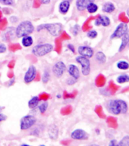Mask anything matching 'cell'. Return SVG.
I'll return each mask as SVG.
<instances>
[{
	"label": "cell",
	"instance_id": "cell-16",
	"mask_svg": "<svg viewBox=\"0 0 129 146\" xmlns=\"http://www.w3.org/2000/svg\"><path fill=\"white\" fill-rule=\"evenodd\" d=\"M94 2L95 0H76L75 5H76L77 9L79 11H83L85 10L88 5Z\"/></svg>",
	"mask_w": 129,
	"mask_h": 146
},
{
	"label": "cell",
	"instance_id": "cell-13",
	"mask_svg": "<svg viewBox=\"0 0 129 146\" xmlns=\"http://www.w3.org/2000/svg\"><path fill=\"white\" fill-rule=\"evenodd\" d=\"M59 127L55 124H50L47 129V133L49 139L52 140H56L59 137Z\"/></svg>",
	"mask_w": 129,
	"mask_h": 146
},
{
	"label": "cell",
	"instance_id": "cell-35",
	"mask_svg": "<svg viewBox=\"0 0 129 146\" xmlns=\"http://www.w3.org/2000/svg\"><path fill=\"white\" fill-rule=\"evenodd\" d=\"M67 48H68L72 53H74V54L75 53V48H74V46H73L72 44H68V45H67Z\"/></svg>",
	"mask_w": 129,
	"mask_h": 146
},
{
	"label": "cell",
	"instance_id": "cell-14",
	"mask_svg": "<svg viewBox=\"0 0 129 146\" xmlns=\"http://www.w3.org/2000/svg\"><path fill=\"white\" fill-rule=\"evenodd\" d=\"M68 73L70 75V76L76 79V80H78L79 77H80V70H79V68L75 64H71L68 65Z\"/></svg>",
	"mask_w": 129,
	"mask_h": 146
},
{
	"label": "cell",
	"instance_id": "cell-48",
	"mask_svg": "<svg viewBox=\"0 0 129 146\" xmlns=\"http://www.w3.org/2000/svg\"><path fill=\"white\" fill-rule=\"evenodd\" d=\"M128 46H129V43H128Z\"/></svg>",
	"mask_w": 129,
	"mask_h": 146
},
{
	"label": "cell",
	"instance_id": "cell-25",
	"mask_svg": "<svg viewBox=\"0 0 129 146\" xmlns=\"http://www.w3.org/2000/svg\"><path fill=\"white\" fill-rule=\"evenodd\" d=\"M116 66H117V68H118L119 70H128V69L129 68V64L128 62H127L126 61H118L117 64H116Z\"/></svg>",
	"mask_w": 129,
	"mask_h": 146
},
{
	"label": "cell",
	"instance_id": "cell-4",
	"mask_svg": "<svg viewBox=\"0 0 129 146\" xmlns=\"http://www.w3.org/2000/svg\"><path fill=\"white\" fill-rule=\"evenodd\" d=\"M53 44L46 42V43H39L34 46L32 48L31 52L33 55L37 57H43L53 50Z\"/></svg>",
	"mask_w": 129,
	"mask_h": 146
},
{
	"label": "cell",
	"instance_id": "cell-43",
	"mask_svg": "<svg viewBox=\"0 0 129 146\" xmlns=\"http://www.w3.org/2000/svg\"><path fill=\"white\" fill-rule=\"evenodd\" d=\"M20 146H31V145H27V144H23V145H20Z\"/></svg>",
	"mask_w": 129,
	"mask_h": 146
},
{
	"label": "cell",
	"instance_id": "cell-26",
	"mask_svg": "<svg viewBox=\"0 0 129 146\" xmlns=\"http://www.w3.org/2000/svg\"><path fill=\"white\" fill-rule=\"evenodd\" d=\"M49 79H50V72L47 69H45L43 74V76H42V82L44 84H46L49 81Z\"/></svg>",
	"mask_w": 129,
	"mask_h": 146
},
{
	"label": "cell",
	"instance_id": "cell-47",
	"mask_svg": "<svg viewBox=\"0 0 129 146\" xmlns=\"http://www.w3.org/2000/svg\"><path fill=\"white\" fill-rule=\"evenodd\" d=\"M29 1H32V0H29Z\"/></svg>",
	"mask_w": 129,
	"mask_h": 146
},
{
	"label": "cell",
	"instance_id": "cell-33",
	"mask_svg": "<svg viewBox=\"0 0 129 146\" xmlns=\"http://www.w3.org/2000/svg\"><path fill=\"white\" fill-rule=\"evenodd\" d=\"M7 51L6 46L3 43H0V54L5 53Z\"/></svg>",
	"mask_w": 129,
	"mask_h": 146
},
{
	"label": "cell",
	"instance_id": "cell-18",
	"mask_svg": "<svg viewBox=\"0 0 129 146\" xmlns=\"http://www.w3.org/2000/svg\"><path fill=\"white\" fill-rule=\"evenodd\" d=\"M115 10H116V6H115V5L111 2H105V3L103 5V7H102V11H103L104 13L111 14Z\"/></svg>",
	"mask_w": 129,
	"mask_h": 146
},
{
	"label": "cell",
	"instance_id": "cell-32",
	"mask_svg": "<svg viewBox=\"0 0 129 146\" xmlns=\"http://www.w3.org/2000/svg\"><path fill=\"white\" fill-rule=\"evenodd\" d=\"M79 31H80V26L76 24V25H74V27H73V31H72V34L75 36L78 34Z\"/></svg>",
	"mask_w": 129,
	"mask_h": 146
},
{
	"label": "cell",
	"instance_id": "cell-46",
	"mask_svg": "<svg viewBox=\"0 0 129 146\" xmlns=\"http://www.w3.org/2000/svg\"><path fill=\"white\" fill-rule=\"evenodd\" d=\"M39 146H46V145H39Z\"/></svg>",
	"mask_w": 129,
	"mask_h": 146
},
{
	"label": "cell",
	"instance_id": "cell-22",
	"mask_svg": "<svg viewBox=\"0 0 129 146\" xmlns=\"http://www.w3.org/2000/svg\"><path fill=\"white\" fill-rule=\"evenodd\" d=\"M99 7L98 5L95 3V2H91L90 4L88 5L86 9H87V11H88V13L90 14H94L96 13V11H98Z\"/></svg>",
	"mask_w": 129,
	"mask_h": 146
},
{
	"label": "cell",
	"instance_id": "cell-49",
	"mask_svg": "<svg viewBox=\"0 0 129 146\" xmlns=\"http://www.w3.org/2000/svg\"><path fill=\"white\" fill-rule=\"evenodd\" d=\"M0 9H1V8H0Z\"/></svg>",
	"mask_w": 129,
	"mask_h": 146
},
{
	"label": "cell",
	"instance_id": "cell-28",
	"mask_svg": "<svg viewBox=\"0 0 129 146\" xmlns=\"http://www.w3.org/2000/svg\"><path fill=\"white\" fill-rule=\"evenodd\" d=\"M97 36H98V33H97L96 31H94V30L88 31V33H87V36L90 39H95Z\"/></svg>",
	"mask_w": 129,
	"mask_h": 146
},
{
	"label": "cell",
	"instance_id": "cell-44",
	"mask_svg": "<svg viewBox=\"0 0 129 146\" xmlns=\"http://www.w3.org/2000/svg\"><path fill=\"white\" fill-rule=\"evenodd\" d=\"M61 97V95H57V98H60Z\"/></svg>",
	"mask_w": 129,
	"mask_h": 146
},
{
	"label": "cell",
	"instance_id": "cell-29",
	"mask_svg": "<svg viewBox=\"0 0 129 146\" xmlns=\"http://www.w3.org/2000/svg\"><path fill=\"white\" fill-rule=\"evenodd\" d=\"M0 4L7 6H11L14 5V0H0Z\"/></svg>",
	"mask_w": 129,
	"mask_h": 146
},
{
	"label": "cell",
	"instance_id": "cell-3",
	"mask_svg": "<svg viewBox=\"0 0 129 146\" xmlns=\"http://www.w3.org/2000/svg\"><path fill=\"white\" fill-rule=\"evenodd\" d=\"M34 26L30 21H23L15 28V36L22 38L25 36L31 35L34 31Z\"/></svg>",
	"mask_w": 129,
	"mask_h": 146
},
{
	"label": "cell",
	"instance_id": "cell-42",
	"mask_svg": "<svg viewBox=\"0 0 129 146\" xmlns=\"http://www.w3.org/2000/svg\"><path fill=\"white\" fill-rule=\"evenodd\" d=\"M87 146H100V145L97 144H90V145H88Z\"/></svg>",
	"mask_w": 129,
	"mask_h": 146
},
{
	"label": "cell",
	"instance_id": "cell-5",
	"mask_svg": "<svg viewBox=\"0 0 129 146\" xmlns=\"http://www.w3.org/2000/svg\"><path fill=\"white\" fill-rule=\"evenodd\" d=\"M37 123V118L32 114L24 116L20 120V129L21 130H27L33 127Z\"/></svg>",
	"mask_w": 129,
	"mask_h": 146
},
{
	"label": "cell",
	"instance_id": "cell-19",
	"mask_svg": "<svg viewBox=\"0 0 129 146\" xmlns=\"http://www.w3.org/2000/svg\"><path fill=\"white\" fill-rule=\"evenodd\" d=\"M40 98L39 96H33L32 98L29 100L28 102V107L30 109H35L39 105Z\"/></svg>",
	"mask_w": 129,
	"mask_h": 146
},
{
	"label": "cell",
	"instance_id": "cell-41",
	"mask_svg": "<svg viewBox=\"0 0 129 146\" xmlns=\"http://www.w3.org/2000/svg\"><path fill=\"white\" fill-rule=\"evenodd\" d=\"M126 15H127L128 18H129V7H128V8L127 11H126Z\"/></svg>",
	"mask_w": 129,
	"mask_h": 146
},
{
	"label": "cell",
	"instance_id": "cell-37",
	"mask_svg": "<svg viewBox=\"0 0 129 146\" xmlns=\"http://www.w3.org/2000/svg\"><path fill=\"white\" fill-rule=\"evenodd\" d=\"M6 119H7L6 115H5V114H3V113H0V123L3 122V121H5Z\"/></svg>",
	"mask_w": 129,
	"mask_h": 146
},
{
	"label": "cell",
	"instance_id": "cell-6",
	"mask_svg": "<svg viewBox=\"0 0 129 146\" xmlns=\"http://www.w3.org/2000/svg\"><path fill=\"white\" fill-rule=\"evenodd\" d=\"M75 60L78 63L81 64L82 74L84 76H88L90 73V61L89 58L79 55L76 57Z\"/></svg>",
	"mask_w": 129,
	"mask_h": 146
},
{
	"label": "cell",
	"instance_id": "cell-11",
	"mask_svg": "<svg viewBox=\"0 0 129 146\" xmlns=\"http://www.w3.org/2000/svg\"><path fill=\"white\" fill-rule=\"evenodd\" d=\"M78 52L81 56L85 57L87 58L90 59L94 56V52L91 47L87 46H81L78 48Z\"/></svg>",
	"mask_w": 129,
	"mask_h": 146
},
{
	"label": "cell",
	"instance_id": "cell-8",
	"mask_svg": "<svg viewBox=\"0 0 129 146\" xmlns=\"http://www.w3.org/2000/svg\"><path fill=\"white\" fill-rule=\"evenodd\" d=\"M66 70V65L63 61H57L52 68V72L57 78H60L63 76Z\"/></svg>",
	"mask_w": 129,
	"mask_h": 146
},
{
	"label": "cell",
	"instance_id": "cell-7",
	"mask_svg": "<svg viewBox=\"0 0 129 146\" xmlns=\"http://www.w3.org/2000/svg\"><path fill=\"white\" fill-rule=\"evenodd\" d=\"M128 30V26L127 23L122 22V23L118 24V26L116 27V28L115 29L114 32L112 33L110 39H117V38H122L126 33Z\"/></svg>",
	"mask_w": 129,
	"mask_h": 146
},
{
	"label": "cell",
	"instance_id": "cell-45",
	"mask_svg": "<svg viewBox=\"0 0 129 146\" xmlns=\"http://www.w3.org/2000/svg\"><path fill=\"white\" fill-rule=\"evenodd\" d=\"M2 109H3V108H2V107H0V113H1V111H2Z\"/></svg>",
	"mask_w": 129,
	"mask_h": 146
},
{
	"label": "cell",
	"instance_id": "cell-21",
	"mask_svg": "<svg viewBox=\"0 0 129 146\" xmlns=\"http://www.w3.org/2000/svg\"><path fill=\"white\" fill-rule=\"evenodd\" d=\"M95 59L100 64H105L106 62V56L103 52H97L95 55Z\"/></svg>",
	"mask_w": 129,
	"mask_h": 146
},
{
	"label": "cell",
	"instance_id": "cell-24",
	"mask_svg": "<svg viewBox=\"0 0 129 146\" xmlns=\"http://www.w3.org/2000/svg\"><path fill=\"white\" fill-rule=\"evenodd\" d=\"M117 83L119 84H123V83H128L129 82V75L128 74H122L117 77L116 79Z\"/></svg>",
	"mask_w": 129,
	"mask_h": 146
},
{
	"label": "cell",
	"instance_id": "cell-10",
	"mask_svg": "<svg viewBox=\"0 0 129 146\" xmlns=\"http://www.w3.org/2000/svg\"><path fill=\"white\" fill-rule=\"evenodd\" d=\"M71 138L74 140H87L89 138V135L82 129H76L71 133Z\"/></svg>",
	"mask_w": 129,
	"mask_h": 146
},
{
	"label": "cell",
	"instance_id": "cell-1",
	"mask_svg": "<svg viewBox=\"0 0 129 146\" xmlns=\"http://www.w3.org/2000/svg\"><path fill=\"white\" fill-rule=\"evenodd\" d=\"M106 108L110 113L114 115L121 113H126L128 111V105L126 102L122 99H112L108 102Z\"/></svg>",
	"mask_w": 129,
	"mask_h": 146
},
{
	"label": "cell",
	"instance_id": "cell-40",
	"mask_svg": "<svg viewBox=\"0 0 129 146\" xmlns=\"http://www.w3.org/2000/svg\"><path fill=\"white\" fill-rule=\"evenodd\" d=\"M14 83H15V79L13 78V79H11V81H10V83H9V86H11L12 84H14Z\"/></svg>",
	"mask_w": 129,
	"mask_h": 146
},
{
	"label": "cell",
	"instance_id": "cell-27",
	"mask_svg": "<svg viewBox=\"0 0 129 146\" xmlns=\"http://www.w3.org/2000/svg\"><path fill=\"white\" fill-rule=\"evenodd\" d=\"M118 146H129V135H125L119 141Z\"/></svg>",
	"mask_w": 129,
	"mask_h": 146
},
{
	"label": "cell",
	"instance_id": "cell-31",
	"mask_svg": "<svg viewBox=\"0 0 129 146\" xmlns=\"http://www.w3.org/2000/svg\"><path fill=\"white\" fill-rule=\"evenodd\" d=\"M77 80H76V79H74L73 78V77H72V76H70L69 78H68L67 80H66V83L69 86H72L77 83Z\"/></svg>",
	"mask_w": 129,
	"mask_h": 146
},
{
	"label": "cell",
	"instance_id": "cell-36",
	"mask_svg": "<svg viewBox=\"0 0 129 146\" xmlns=\"http://www.w3.org/2000/svg\"><path fill=\"white\" fill-rule=\"evenodd\" d=\"M108 146H118V142L116 139H112L109 143Z\"/></svg>",
	"mask_w": 129,
	"mask_h": 146
},
{
	"label": "cell",
	"instance_id": "cell-9",
	"mask_svg": "<svg viewBox=\"0 0 129 146\" xmlns=\"http://www.w3.org/2000/svg\"><path fill=\"white\" fill-rule=\"evenodd\" d=\"M37 68L34 65L29 66L28 69L25 72V74L24 76V82L27 84L31 83L35 80L36 76H37Z\"/></svg>",
	"mask_w": 129,
	"mask_h": 146
},
{
	"label": "cell",
	"instance_id": "cell-20",
	"mask_svg": "<svg viewBox=\"0 0 129 146\" xmlns=\"http://www.w3.org/2000/svg\"><path fill=\"white\" fill-rule=\"evenodd\" d=\"M33 43V37L31 36H25L22 37L21 39V44L22 46L25 47V48H28L30 46H31Z\"/></svg>",
	"mask_w": 129,
	"mask_h": 146
},
{
	"label": "cell",
	"instance_id": "cell-12",
	"mask_svg": "<svg viewBox=\"0 0 129 146\" xmlns=\"http://www.w3.org/2000/svg\"><path fill=\"white\" fill-rule=\"evenodd\" d=\"M110 24H111L110 18L106 15H99L94 21V24L97 27L100 25L103 27H109Z\"/></svg>",
	"mask_w": 129,
	"mask_h": 146
},
{
	"label": "cell",
	"instance_id": "cell-17",
	"mask_svg": "<svg viewBox=\"0 0 129 146\" xmlns=\"http://www.w3.org/2000/svg\"><path fill=\"white\" fill-rule=\"evenodd\" d=\"M128 43H129V28L125 35L122 37V42H121V45L119 46V48H118V52H122V51L126 48V46L128 45Z\"/></svg>",
	"mask_w": 129,
	"mask_h": 146
},
{
	"label": "cell",
	"instance_id": "cell-39",
	"mask_svg": "<svg viewBox=\"0 0 129 146\" xmlns=\"http://www.w3.org/2000/svg\"><path fill=\"white\" fill-rule=\"evenodd\" d=\"M10 21L11 23H16V22H18V18H16L15 16H13V17H11L10 18Z\"/></svg>",
	"mask_w": 129,
	"mask_h": 146
},
{
	"label": "cell",
	"instance_id": "cell-34",
	"mask_svg": "<svg viewBox=\"0 0 129 146\" xmlns=\"http://www.w3.org/2000/svg\"><path fill=\"white\" fill-rule=\"evenodd\" d=\"M100 94H102V95H103V96H110L111 94L109 93V92H110V91L108 90H106V89H102V90H100Z\"/></svg>",
	"mask_w": 129,
	"mask_h": 146
},
{
	"label": "cell",
	"instance_id": "cell-2",
	"mask_svg": "<svg viewBox=\"0 0 129 146\" xmlns=\"http://www.w3.org/2000/svg\"><path fill=\"white\" fill-rule=\"evenodd\" d=\"M43 30L48 31L49 33L53 36L58 37L62 33L63 26L60 23H48V24H40L37 26V32H40Z\"/></svg>",
	"mask_w": 129,
	"mask_h": 146
},
{
	"label": "cell",
	"instance_id": "cell-23",
	"mask_svg": "<svg viewBox=\"0 0 129 146\" xmlns=\"http://www.w3.org/2000/svg\"><path fill=\"white\" fill-rule=\"evenodd\" d=\"M37 107H38V110L40 112V113L43 114L44 113H46V111H47V108L49 107L48 102L47 101H44L42 103L39 104V105Z\"/></svg>",
	"mask_w": 129,
	"mask_h": 146
},
{
	"label": "cell",
	"instance_id": "cell-38",
	"mask_svg": "<svg viewBox=\"0 0 129 146\" xmlns=\"http://www.w3.org/2000/svg\"><path fill=\"white\" fill-rule=\"evenodd\" d=\"M39 2L43 5H49L50 3L51 0H39Z\"/></svg>",
	"mask_w": 129,
	"mask_h": 146
},
{
	"label": "cell",
	"instance_id": "cell-15",
	"mask_svg": "<svg viewBox=\"0 0 129 146\" xmlns=\"http://www.w3.org/2000/svg\"><path fill=\"white\" fill-rule=\"evenodd\" d=\"M71 6V2L68 0H63L60 2L59 5V11L61 15H66L69 11Z\"/></svg>",
	"mask_w": 129,
	"mask_h": 146
},
{
	"label": "cell",
	"instance_id": "cell-30",
	"mask_svg": "<svg viewBox=\"0 0 129 146\" xmlns=\"http://www.w3.org/2000/svg\"><path fill=\"white\" fill-rule=\"evenodd\" d=\"M105 83V78L103 77V76H100L97 78V80H96V84L99 86H102L104 85Z\"/></svg>",
	"mask_w": 129,
	"mask_h": 146
}]
</instances>
